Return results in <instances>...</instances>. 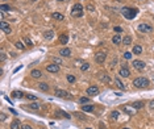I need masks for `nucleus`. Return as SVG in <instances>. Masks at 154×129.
<instances>
[{"mask_svg":"<svg viewBox=\"0 0 154 129\" xmlns=\"http://www.w3.org/2000/svg\"><path fill=\"white\" fill-rule=\"evenodd\" d=\"M121 13H123V16L125 18H128V20H132V18H134L137 16V13H138V9L129 8V7H124L123 9H121Z\"/></svg>","mask_w":154,"mask_h":129,"instance_id":"nucleus-1","label":"nucleus"},{"mask_svg":"<svg viewBox=\"0 0 154 129\" xmlns=\"http://www.w3.org/2000/svg\"><path fill=\"white\" fill-rule=\"evenodd\" d=\"M133 84L137 88H145V87L149 86V80L146 78H144V76H140V78H136L133 80Z\"/></svg>","mask_w":154,"mask_h":129,"instance_id":"nucleus-2","label":"nucleus"},{"mask_svg":"<svg viewBox=\"0 0 154 129\" xmlns=\"http://www.w3.org/2000/svg\"><path fill=\"white\" fill-rule=\"evenodd\" d=\"M71 16H74V17H82L83 16V7H82L79 3H77L73 7V9H71Z\"/></svg>","mask_w":154,"mask_h":129,"instance_id":"nucleus-3","label":"nucleus"},{"mask_svg":"<svg viewBox=\"0 0 154 129\" xmlns=\"http://www.w3.org/2000/svg\"><path fill=\"white\" fill-rule=\"evenodd\" d=\"M54 95L57 96V98H63V99H70L71 98V95L67 91H65V90H55Z\"/></svg>","mask_w":154,"mask_h":129,"instance_id":"nucleus-4","label":"nucleus"},{"mask_svg":"<svg viewBox=\"0 0 154 129\" xmlns=\"http://www.w3.org/2000/svg\"><path fill=\"white\" fill-rule=\"evenodd\" d=\"M138 30L146 33V32H152L153 30V27H152V25H149V24H145V22H141V24L138 25Z\"/></svg>","mask_w":154,"mask_h":129,"instance_id":"nucleus-5","label":"nucleus"},{"mask_svg":"<svg viewBox=\"0 0 154 129\" xmlns=\"http://www.w3.org/2000/svg\"><path fill=\"white\" fill-rule=\"evenodd\" d=\"M107 58V54L103 53V51H99V53H96V55H95V61H96L97 63H103L104 61H106Z\"/></svg>","mask_w":154,"mask_h":129,"instance_id":"nucleus-6","label":"nucleus"},{"mask_svg":"<svg viewBox=\"0 0 154 129\" xmlns=\"http://www.w3.org/2000/svg\"><path fill=\"white\" fill-rule=\"evenodd\" d=\"M0 29H1V30L4 32V33H7V34H9V33L12 32L11 27H9V25H8L4 20H1V24H0Z\"/></svg>","mask_w":154,"mask_h":129,"instance_id":"nucleus-7","label":"nucleus"},{"mask_svg":"<svg viewBox=\"0 0 154 129\" xmlns=\"http://www.w3.org/2000/svg\"><path fill=\"white\" fill-rule=\"evenodd\" d=\"M46 70L49 73H58L59 71V66L55 64V63H50V64H48L46 66Z\"/></svg>","mask_w":154,"mask_h":129,"instance_id":"nucleus-8","label":"nucleus"},{"mask_svg":"<svg viewBox=\"0 0 154 129\" xmlns=\"http://www.w3.org/2000/svg\"><path fill=\"white\" fill-rule=\"evenodd\" d=\"M133 67L134 69H137V70H144L145 69V62H142V61H133Z\"/></svg>","mask_w":154,"mask_h":129,"instance_id":"nucleus-9","label":"nucleus"},{"mask_svg":"<svg viewBox=\"0 0 154 129\" xmlns=\"http://www.w3.org/2000/svg\"><path fill=\"white\" fill-rule=\"evenodd\" d=\"M87 93L90 96L97 95V93H99V88H97L96 86H91V87H88V88H87Z\"/></svg>","mask_w":154,"mask_h":129,"instance_id":"nucleus-10","label":"nucleus"},{"mask_svg":"<svg viewBox=\"0 0 154 129\" xmlns=\"http://www.w3.org/2000/svg\"><path fill=\"white\" fill-rule=\"evenodd\" d=\"M119 74L123 78H128V76L130 75V71L126 69V67H123V69H120V71H119Z\"/></svg>","mask_w":154,"mask_h":129,"instance_id":"nucleus-11","label":"nucleus"},{"mask_svg":"<svg viewBox=\"0 0 154 129\" xmlns=\"http://www.w3.org/2000/svg\"><path fill=\"white\" fill-rule=\"evenodd\" d=\"M51 17L54 18V20H58V21H62L65 18V16L59 13V12H53V15H51Z\"/></svg>","mask_w":154,"mask_h":129,"instance_id":"nucleus-12","label":"nucleus"},{"mask_svg":"<svg viewBox=\"0 0 154 129\" xmlns=\"http://www.w3.org/2000/svg\"><path fill=\"white\" fill-rule=\"evenodd\" d=\"M55 116H57L58 119H62V117L70 119V115H67L66 112H63V111H57V112H55Z\"/></svg>","mask_w":154,"mask_h":129,"instance_id":"nucleus-13","label":"nucleus"},{"mask_svg":"<svg viewBox=\"0 0 154 129\" xmlns=\"http://www.w3.org/2000/svg\"><path fill=\"white\" fill-rule=\"evenodd\" d=\"M59 54H61L62 57H70L71 55V50L68 49V47H65V49H62L59 51Z\"/></svg>","mask_w":154,"mask_h":129,"instance_id":"nucleus-14","label":"nucleus"},{"mask_svg":"<svg viewBox=\"0 0 154 129\" xmlns=\"http://www.w3.org/2000/svg\"><path fill=\"white\" fill-rule=\"evenodd\" d=\"M115 83L117 84V87H119L121 91H125V86L123 84V82H121V80H120L119 78H115Z\"/></svg>","mask_w":154,"mask_h":129,"instance_id":"nucleus-15","label":"nucleus"},{"mask_svg":"<svg viewBox=\"0 0 154 129\" xmlns=\"http://www.w3.org/2000/svg\"><path fill=\"white\" fill-rule=\"evenodd\" d=\"M20 128H22V127H21V124H20V121L19 120H15L11 124V129H20Z\"/></svg>","mask_w":154,"mask_h":129,"instance_id":"nucleus-16","label":"nucleus"},{"mask_svg":"<svg viewBox=\"0 0 154 129\" xmlns=\"http://www.w3.org/2000/svg\"><path fill=\"white\" fill-rule=\"evenodd\" d=\"M82 109H83L84 112H92L94 109H95V107L92 104H88V105H83V107H82Z\"/></svg>","mask_w":154,"mask_h":129,"instance_id":"nucleus-17","label":"nucleus"},{"mask_svg":"<svg viewBox=\"0 0 154 129\" xmlns=\"http://www.w3.org/2000/svg\"><path fill=\"white\" fill-rule=\"evenodd\" d=\"M44 36H45V38H46V40H51V38L54 37V32H53V30H46Z\"/></svg>","mask_w":154,"mask_h":129,"instance_id":"nucleus-18","label":"nucleus"},{"mask_svg":"<svg viewBox=\"0 0 154 129\" xmlns=\"http://www.w3.org/2000/svg\"><path fill=\"white\" fill-rule=\"evenodd\" d=\"M132 107L134 109H140V108H142L144 107V101H134L133 104H132Z\"/></svg>","mask_w":154,"mask_h":129,"instance_id":"nucleus-19","label":"nucleus"},{"mask_svg":"<svg viewBox=\"0 0 154 129\" xmlns=\"http://www.w3.org/2000/svg\"><path fill=\"white\" fill-rule=\"evenodd\" d=\"M12 96H13L15 99H21L22 96H24V93H22L21 91H13L12 92Z\"/></svg>","mask_w":154,"mask_h":129,"instance_id":"nucleus-20","label":"nucleus"},{"mask_svg":"<svg viewBox=\"0 0 154 129\" xmlns=\"http://www.w3.org/2000/svg\"><path fill=\"white\" fill-rule=\"evenodd\" d=\"M30 75L33 76V78H40V76L42 75V73L40 71V70H32Z\"/></svg>","mask_w":154,"mask_h":129,"instance_id":"nucleus-21","label":"nucleus"},{"mask_svg":"<svg viewBox=\"0 0 154 129\" xmlns=\"http://www.w3.org/2000/svg\"><path fill=\"white\" fill-rule=\"evenodd\" d=\"M112 42H113L115 45H119V44L121 42V37L119 36V34H116V36H113V37H112Z\"/></svg>","mask_w":154,"mask_h":129,"instance_id":"nucleus-22","label":"nucleus"},{"mask_svg":"<svg viewBox=\"0 0 154 129\" xmlns=\"http://www.w3.org/2000/svg\"><path fill=\"white\" fill-rule=\"evenodd\" d=\"M59 41H61V44H62V45H66V44H67V41H68V37L66 36V34H62V36L59 37Z\"/></svg>","mask_w":154,"mask_h":129,"instance_id":"nucleus-23","label":"nucleus"},{"mask_svg":"<svg viewBox=\"0 0 154 129\" xmlns=\"http://www.w3.org/2000/svg\"><path fill=\"white\" fill-rule=\"evenodd\" d=\"M123 42L125 45H130V44H132V37H130V36H125L123 38Z\"/></svg>","mask_w":154,"mask_h":129,"instance_id":"nucleus-24","label":"nucleus"},{"mask_svg":"<svg viewBox=\"0 0 154 129\" xmlns=\"http://www.w3.org/2000/svg\"><path fill=\"white\" fill-rule=\"evenodd\" d=\"M141 51H142V47H141L140 45H136V46L133 47V53L134 54H141Z\"/></svg>","mask_w":154,"mask_h":129,"instance_id":"nucleus-25","label":"nucleus"},{"mask_svg":"<svg viewBox=\"0 0 154 129\" xmlns=\"http://www.w3.org/2000/svg\"><path fill=\"white\" fill-rule=\"evenodd\" d=\"M38 87H40V90H42V91H49V86L46 84V83H40V84H38Z\"/></svg>","mask_w":154,"mask_h":129,"instance_id":"nucleus-26","label":"nucleus"},{"mask_svg":"<svg viewBox=\"0 0 154 129\" xmlns=\"http://www.w3.org/2000/svg\"><path fill=\"white\" fill-rule=\"evenodd\" d=\"M0 9H1V12H5V11L9 12L12 8L9 7V5H7V4H1V5H0Z\"/></svg>","mask_w":154,"mask_h":129,"instance_id":"nucleus-27","label":"nucleus"},{"mask_svg":"<svg viewBox=\"0 0 154 129\" xmlns=\"http://www.w3.org/2000/svg\"><path fill=\"white\" fill-rule=\"evenodd\" d=\"M100 80H101V82H106V83H109V82H111V78H109L108 75H106V74H104V75L100 76Z\"/></svg>","mask_w":154,"mask_h":129,"instance_id":"nucleus-28","label":"nucleus"},{"mask_svg":"<svg viewBox=\"0 0 154 129\" xmlns=\"http://www.w3.org/2000/svg\"><path fill=\"white\" fill-rule=\"evenodd\" d=\"M119 115H120V112H119V111H113V112H111V119L116 120V119L119 117Z\"/></svg>","mask_w":154,"mask_h":129,"instance_id":"nucleus-29","label":"nucleus"},{"mask_svg":"<svg viewBox=\"0 0 154 129\" xmlns=\"http://www.w3.org/2000/svg\"><path fill=\"white\" fill-rule=\"evenodd\" d=\"M16 47H17V49H20V50H24L25 49V45L19 41V42H16Z\"/></svg>","mask_w":154,"mask_h":129,"instance_id":"nucleus-30","label":"nucleus"},{"mask_svg":"<svg viewBox=\"0 0 154 129\" xmlns=\"http://www.w3.org/2000/svg\"><path fill=\"white\" fill-rule=\"evenodd\" d=\"M88 67H90V63H83V64H82V66H80V70H82V71H86V70H88Z\"/></svg>","mask_w":154,"mask_h":129,"instance_id":"nucleus-31","label":"nucleus"},{"mask_svg":"<svg viewBox=\"0 0 154 129\" xmlns=\"http://www.w3.org/2000/svg\"><path fill=\"white\" fill-rule=\"evenodd\" d=\"M24 41H25V42H27V45H28V46H33V42H32V40H30V38H29V37H25L24 38Z\"/></svg>","mask_w":154,"mask_h":129,"instance_id":"nucleus-32","label":"nucleus"},{"mask_svg":"<svg viewBox=\"0 0 154 129\" xmlns=\"http://www.w3.org/2000/svg\"><path fill=\"white\" fill-rule=\"evenodd\" d=\"M27 99H28V100H37V96H36V95H30V93H28V95H27Z\"/></svg>","mask_w":154,"mask_h":129,"instance_id":"nucleus-33","label":"nucleus"},{"mask_svg":"<svg viewBox=\"0 0 154 129\" xmlns=\"http://www.w3.org/2000/svg\"><path fill=\"white\" fill-rule=\"evenodd\" d=\"M67 80H68L70 83H74V82H75V76H74V75H70V74H68V75H67Z\"/></svg>","mask_w":154,"mask_h":129,"instance_id":"nucleus-34","label":"nucleus"},{"mask_svg":"<svg viewBox=\"0 0 154 129\" xmlns=\"http://www.w3.org/2000/svg\"><path fill=\"white\" fill-rule=\"evenodd\" d=\"M123 108H124V111H125V112H128V113H129V115H132L133 112L136 111V109H134V111H132V109H129V107H126V105H124Z\"/></svg>","mask_w":154,"mask_h":129,"instance_id":"nucleus-35","label":"nucleus"},{"mask_svg":"<svg viewBox=\"0 0 154 129\" xmlns=\"http://www.w3.org/2000/svg\"><path fill=\"white\" fill-rule=\"evenodd\" d=\"M124 58H125V59H130V58H132V53L125 51V53H124Z\"/></svg>","mask_w":154,"mask_h":129,"instance_id":"nucleus-36","label":"nucleus"},{"mask_svg":"<svg viewBox=\"0 0 154 129\" xmlns=\"http://www.w3.org/2000/svg\"><path fill=\"white\" fill-rule=\"evenodd\" d=\"M29 107H30L32 109H38V108H40V104H37V103H32Z\"/></svg>","mask_w":154,"mask_h":129,"instance_id":"nucleus-37","label":"nucleus"},{"mask_svg":"<svg viewBox=\"0 0 154 129\" xmlns=\"http://www.w3.org/2000/svg\"><path fill=\"white\" fill-rule=\"evenodd\" d=\"M74 116H77V117H79V119H83V120H84V119H86V116H84V115H82V113H78V112H75V113H74Z\"/></svg>","mask_w":154,"mask_h":129,"instance_id":"nucleus-38","label":"nucleus"},{"mask_svg":"<svg viewBox=\"0 0 154 129\" xmlns=\"http://www.w3.org/2000/svg\"><path fill=\"white\" fill-rule=\"evenodd\" d=\"M79 101L82 103V104H86V103H88V98H80Z\"/></svg>","mask_w":154,"mask_h":129,"instance_id":"nucleus-39","label":"nucleus"},{"mask_svg":"<svg viewBox=\"0 0 154 129\" xmlns=\"http://www.w3.org/2000/svg\"><path fill=\"white\" fill-rule=\"evenodd\" d=\"M115 32H119V33H121V32H123V29H121L120 27H115Z\"/></svg>","mask_w":154,"mask_h":129,"instance_id":"nucleus-40","label":"nucleus"},{"mask_svg":"<svg viewBox=\"0 0 154 129\" xmlns=\"http://www.w3.org/2000/svg\"><path fill=\"white\" fill-rule=\"evenodd\" d=\"M21 129H33V128H32L30 125H28V124H27V125H22V128H21Z\"/></svg>","mask_w":154,"mask_h":129,"instance_id":"nucleus-41","label":"nucleus"},{"mask_svg":"<svg viewBox=\"0 0 154 129\" xmlns=\"http://www.w3.org/2000/svg\"><path fill=\"white\" fill-rule=\"evenodd\" d=\"M149 107L152 108V109H154V100H150V103H149Z\"/></svg>","mask_w":154,"mask_h":129,"instance_id":"nucleus-42","label":"nucleus"},{"mask_svg":"<svg viewBox=\"0 0 154 129\" xmlns=\"http://www.w3.org/2000/svg\"><path fill=\"white\" fill-rule=\"evenodd\" d=\"M4 59H5V54H4V53H1V55H0V61L3 62Z\"/></svg>","mask_w":154,"mask_h":129,"instance_id":"nucleus-43","label":"nucleus"},{"mask_svg":"<svg viewBox=\"0 0 154 129\" xmlns=\"http://www.w3.org/2000/svg\"><path fill=\"white\" fill-rule=\"evenodd\" d=\"M22 69V64H20V66H19V67H16V69H15V71L13 73H17L19 71V70H21Z\"/></svg>","mask_w":154,"mask_h":129,"instance_id":"nucleus-44","label":"nucleus"},{"mask_svg":"<svg viewBox=\"0 0 154 129\" xmlns=\"http://www.w3.org/2000/svg\"><path fill=\"white\" fill-rule=\"evenodd\" d=\"M0 119H1V121H4L7 117H5V115H4V113H1V115H0Z\"/></svg>","mask_w":154,"mask_h":129,"instance_id":"nucleus-45","label":"nucleus"},{"mask_svg":"<svg viewBox=\"0 0 154 129\" xmlns=\"http://www.w3.org/2000/svg\"><path fill=\"white\" fill-rule=\"evenodd\" d=\"M87 9H88V11H95V8L92 7V5H88V7H87Z\"/></svg>","mask_w":154,"mask_h":129,"instance_id":"nucleus-46","label":"nucleus"},{"mask_svg":"<svg viewBox=\"0 0 154 129\" xmlns=\"http://www.w3.org/2000/svg\"><path fill=\"white\" fill-rule=\"evenodd\" d=\"M54 62H55V63H62V61L58 59V58H54Z\"/></svg>","mask_w":154,"mask_h":129,"instance_id":"nucleus-47","label":"nucleus"},{"mask_svg":"<svg viewBox=\"0 0 154 129\" xmlns=\"http://www.w3.org/2000/svg\"><path fill=\"white\" fill-rule=\"evenodd\" d=\"M29 1H37V0H29Z\"/></svg>","mask_w":154,"mask_h":129,"instance_id":"nucleus-48","label":"nucleus"},{"mask_svg":"<svg viewBox=\"0 0 154 129\" xmlns=\"http://www.w3.org/2000/svg\"><path fill=\"white\" fill-rule=\"evenodd\" d=\"M58 1H63V0H58Z\"/></svg>","mask_w":154,"mask_h":129,"instance_id":"nucleus-49","label":"nucleus"},{"mask_svg":"<svg viewBox=\"0 0 154 129\" xmlns=\"http://www.w3.org/2000/svg\"><path fill=\"white\" fill-rule=\"evenodd\" d=\"M86 129H91V128H86Z\"/></svg>","mask_w":154,"mask_h":129,"instance_id":"nucleus-50","label":"nucleus"},{"mask_svg":"<svg viewBox=\"0 0 154 129\" xmlns=\"http://www.w3.org/2000/svg\"><path fill=\"white\" fill-rule=\"evenodd\" d=\"M153 80H154V75H153Z\"/></svg>","mask_w":154,"mask_h":129,"instance_id":"nucleus-51","label":"nucleus"},{"mask_svg":"<svg viewBox=\"0 0 154 129\" xmlns=\"http://www.w3.org/2000/svg\"><path fill=\"white\" fill-rule=\"evenodd\" d=\"M3 1H5V0H3Z\"/></svg>","mask_w":154,"mask_h":129,"instance_id":"nucleus-52","label":"nucleus"}]
</instances>
